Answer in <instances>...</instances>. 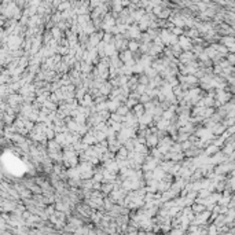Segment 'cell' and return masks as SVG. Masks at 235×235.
<instances>
[{
	"mask_svg": "<svg viewBox=\"0 0 235 235\" xmlns=\"http://www.w3.org/2000/svg\"><path fill=\"white\" fill-rule=\"evenodd\" d=\"M70 7V4L69 3H66V2H63L61 6H59V10H68V8Z\"/></svg>",
	"mask_w": 235,
	"mask_h": 235,
	"instance_id": "cell-6",
	"label": "cell"
},
{
	"mask_svg": "<svg viewBox=\"0 0 235 235\" xmlns=\"http://www.w3.org/2000/svg\"><path fill=\"white\" fill-rule=\"evenodd\" d=\"M126 47H129V50H131V51H136V50L139 48V44L135 43V41H131V43H129Z\"/></svg>",
	"mask_w": 235,
	"mask_h": 235,
	"instance_id": "cell-3",
	"label": "cell"
},
{
	"mask_svg": "<svg viewBox=\"0 0 235 235\" xmlns=\"http://www.w3.org/2000/svg\"><path fill=\"white\" fill-rule=\"evenodd\" d=\"M99 40H100V34H92L91 39H90V43L92 44V46H95Z\"/></svg>",
	"mask_w": 235,
	"mask_h": 235,
	"instance_id": "cell-1",
	"label": "cell"
},
{
	"mask_svg": "<svg viewBox=\"0 0 235 235\" xmlns=\"http://www.w3.org/2000/svg\"><path fill=\"white\" fill-rule=\"evenodd\" d=\"M228 62H230L231 65H233V63H234V55H233V54H231V55L228 56Z\"/></svg>",
	"mask_w": 235,
	"mask_h": 235,
	"instance_id": "cell-8",
	"label": "cell"
},
{
	"mask_svg": "<svg viewBox=\"0 0 235 235\" xmlns=\"http://www.w3.org/2000/svg\"><path fill=\"white\" fill-rule=\"evenodd\" d=\"M217 151H219V147H217V146H211V147H209L208 149V150H206V154H215V153H217Z\"/></svg>",
	"mask_w": 235,
	"mask_h": 235,
	"instance_id": "cell-2",
	"label": "cell"
},
{
	"mask_svg": "<svg viewBox=\"0 0 235 235\" xmlns=\"http://www.w3.org/2000/svg\"><path fill=\"white\" fill-rule=\"evenodd\" d=\"M112 188H113V184H104V186H102V191L104 193H109Z\"/></svg>",
	"mask_w": 235,
	"mask_h": 235,
	"instance_id": "cell-4",
	"label": "cell"
},
{
	"mask_svg": "<svg viewBox=\"0 0 235 235\" xmlns=\"http://www.w3.org/2000/svg\"><path fill=\"white\" fill-rule=\"evenodd\" d=\"M205 209V206H204V204H201L199 206H194V208L191 209V211H195V212H201V211H204Z\"/></svg>",
	"mask_w": 235,
	"mask_h": 235,
	"instance_id": "cell-7",
	"label": "cell"
},
{
	"mask_svg": "<svg viewBox=\"0 0 235 235\" xmlns=\"http://www.w3.org/2000/svg\"><path fill=\"white\" fill-rule=\"evenodd\" d=\"M135 112L138 113V116H142V114H144V113H143V107H142V104H140V106H136V107H135Z\"/></svg>",
	"mask_w": 235,
	"mask_h": 235,
	"instance_id": "cell-5",
	"label": "cell"
}]
</instances>
